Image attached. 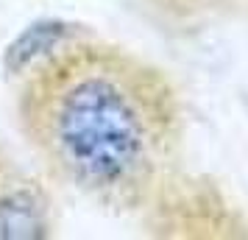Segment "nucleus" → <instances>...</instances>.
I'll use <instances>...</instances> for the list:
<instances>
[{
  "mask_svg": "<svg viewBox=\"0 0 248 240\" xmlns=\"http://www.w3.org/2000/svg\"><path fill=\"white\" fill-rule=\"evenodd\" d=\"M20 120L62 182L112 207L156 184L179 140V106L162 73L117 48L81 45L42 62Z\"/></svg>",
  "mask_w": 248,
  "mask_h": 240,
  "instance_id": "nucleus-1",
  "label": "nucleus"
}]
</instances>
